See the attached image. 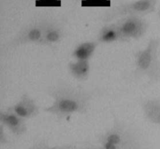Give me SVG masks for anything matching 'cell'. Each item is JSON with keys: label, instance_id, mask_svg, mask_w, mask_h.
<instances>
[{"label": "cell", "instance_id": "1", "mask_svg": "<svg viewBox=\"0 0 160 149\" xmlns=\"http://www.w3.org/2000/svg\"><path fill=\"white\" fill-rule=\"evenodd\" d=\"M48 95L52 98V102L44 111L59 120L69 118L74 114L86 113L93 96L92 92L85 89L67 84L51 88Z\"/></svg>", "mask_w": 160, "mask_h": 149}, {"label": "cell", "instance_id": "2", "mask_svg": "<svg viewBox=\"0 0 160 149\" xmlns=\"http://www.w3.org/2000/svg\"><path fill=\"white\" fill-rule=\"evenodd\" d=\"M102 149H144V143L136 131L120 121L98 137Z\"/></svg>", "mask_w": 160, "mask_h": 149}, {"label": "cell", "instance_id": "3", "mask_svg": "<svg viewBox=\"0 0 160 149\" xmlns=\"http://www.w3.org/2000/svg\"><path fill=\"white\" fill-rule=\"evenodd\" d=\"M160 39L152 38L145 48L134 54V73L138 77H145L150 81L160 83Z\"/></svg>", "mask_w": 160, "mask_h": 149}, {"label": "cell", "instance_id": "4", "mask_svg": "<svg viewBox=\"0 0 160 149\" xmlns=\"http://www.w3.org/2000/svg\"><path fill=\"white\" fill-rule=\"evenodd\" d=\"M156 0H136L112 8L103 17V20L109 22L114 19L128 16H142L149 14L156 9Z\"/></svg>", "mask_w": 160, "mask_h": 149}, {"label": "cell", "instance_id": "5", "mask_svg": "<svg viewBox=\"0 0 160 149\" xmlns=\"http://www.w3.org/2000/svg\"><path fill=\"white\" fill-rule=\"evenodd\" d=\"M123 41L138 40L143 37L148 29V23L140 16H128L117 22Z\"/></svg>", "mask_w": 160, "mask_h": 149}, {"label": "cell", "instance_id": "6", "mask_svg": "<svg viewBox=\"0 0 160 149\" xmlns=\"http://www.w3.org/2000/svg\"><path fill=\"white\" fill-rule=\"evenodd\" d=\"M45 22L36 21L25 27L12 39L9 46L10 48H16L29 44L40 45L43 37Z\"/></svg>", "mask_w": 160, "mask_h": 149}, {"label": "cell", "instance_id": "7", "mask_svg": "<svg viewBox=\"0 0 160 149\" xmlns=\"http://www.w3.org/2000/svg\"><path fill=\"white\" fill-rule=\"evenodd\" d=\"M8 109L25 120L34 118L40 112L39 106L28 94H23L18 102L9 106Z\"/></svg>", "mask_w": 160, "mask_h": 149}, {"label": "cell", "instance_id": "8", "mask_svg": "<svg viewBox=\"0 0 160 149\" xmlns=\"http://www.w3.org/2000/svg\"><path fill=\"white\" fill-rule=\"evenodd\" d=\"M0 123L6 129L16 136H21L27 132L26 120L9 109L0 111Z\"/></svg>", "mask_w": 160, "mask_h": 149}, {"label": "cell", "instance_id": "9", "mask_svg": "<svg viewBox=\"0 0 160 149\" xmlns=\"http://www.w3.org/2000/svg\"><path fill=\"white\" fill-rule=\"evenodd\" d=\"M63 37V29L59 24L53 22H45L41 45H52L57 44Z\"/></svg>", "mask_w": 160, "mask_h": 149}, {"label": "cell", "instance_id": "10", "mask_svg": "<svg viewBox=\"0 0 160 149\" xmlns=\"http://www.w3.org/2000/svg\"><path fill=\"white\" fill-rule=\"evenodd\" d=\"M142 109L149 123L160 126V98L145 100L142 103Z\"/></svg>", "mask_w": 160, "mask_h": 149}, {"label": "cell", "instance_id": "11", "mask_svg": "<svg viewBox=\"0 0 160 149\" xmlns=\"http://www.w3.org/2000/svg\"><path fill=\"white\" fill-rule=\"evenodd\" d=\"M99 44H109L117 42H123L117 23H109L102 27L97 36Z\"/></svg>", "mask_w": 160, "mask_h": 149}, {"label": "cell", "instance_id": "12", "mask_svg": "<svg viewBox=\"0 0 160 149\" xmlns=\"http://www.w3.org/2000/svg\"><path fill=\"white\" fill-rule=\"evenodd\" d=\"M98 45L99 43L97 41H87L82 42L74 48L72 53V57L74 60L89 61L95 52Z\"/></svg>", "mask_w": 160, "mask_h": 149}, {"label": "cell", "instance_id": "13", "mask_svg": "<svg viewBox=\"0 0 160 149\" xmlns=\"http://www.w3.org/2000/svg\"><path fill=\"white\" fill-rule=\"evenodd\" d=\"M69 71L73 78L80 81L88 80L90 74V63L89 61L73 60L68 65Z\"/></svg>", "mask_w": 160, "mask_h": 149}, {"label": "cell", "instance_id": "14", "mask_svg": "<svg viewBox=\"0 0 160 149\" xmlns=\"http://www.w3.org/2000/svg\"><path fill=\"white\" fill-rule=\"evenodd\" d=\"M73 145L71 144H66L61 145H50L45 140L37 141L28 149H72Z\"/></svg>", "mask_w": 160, "mask_h": 149}, {"label": "cell", "instance_id": "15", "mask_svg": "<svg viewBox=\"0 0 160 149\" xmlns=\"http://www.w3.org/2000/svg\"><path fill=\"white\" fill-rule=\"evenodd\" d=\"M5 129H6V128L1 124V126H0V144H1L2 145H6V144H8V142H9L7 138V135H6V134L5 133Z\"/></svg>", "mask_w": 160, "mask_h": 149}, {"label": "cell", "instance_id": "16", "mask_svg": "<svg viewBox=\"0 0 160 149\" xmlns=\"http://www.w3.org/2000/svg\"><path fill=\"white\" fill-rule=\"evenodd\" d=\"M159 17H160V12H159Z\"/></svg>", "mask_w": 160, "mask_h": 149}, {"label": "cell", "instance_id": "17", "mask_svg": "<svg viewBox=\"0 0 160 149\" xmlns=\"http://www.w3.org/2000/svg\"><path fill=\"white\" fill-rule=\"evenodd\" d=\"M101 149H102V148H101Z\"/></svg>", "mask_w": 160, "mask_h": 149}]
</instances>
